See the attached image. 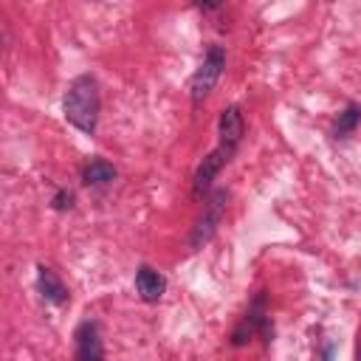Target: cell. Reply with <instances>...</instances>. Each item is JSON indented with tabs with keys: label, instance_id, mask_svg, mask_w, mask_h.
Here are the masks:
<instances>
[{
	"label": "cell",
	"instance_id": "obj_5",
	"mask_svg": "<svg viewBox=\"0 0 361 361\" xmlns=\"http://www.w3.org/2000/svg\"><path fill=\"white\" fill-rule=\"evenodd\" d=\"M243 133H245V121H243V113L240 107H226L220 113V124H217V135H220V147H226L228 152L237 149V144L243 141Z\"/></svg>",
	"mask_w": 361,
	"mask_h": 361
},
{
	"label": "cell",
	"instance_id": "obj_10",
	"mask_svg": "<svg viewBox=\"0 0 361 361\" xmlns=\"http://www.w3.org/2000/svg\"><path fill=\"white\" fill-rule=\"evenodd\" d=\"M358 121H361V104H347V107L338 113V118H336L333 135H336V138H347V135L358 127Z\"/></svg>",
	"mask_w": 361,
	"mask_h": 361
},
{
	"label": "cell",
	"instance_id": "obj_6",
	"mask_svg": "<svg viewBox=\"0 0 361 361\" xmlns=\"http://www.w3.org/2000/svg\"><path fill=\"white\" fill-rule=\"evenodd\" d=\"M164 290H166V279H164V274H158L155 268H149V265H141L138 271H135V293H138V299L141 302H158L161 296H164Z\"/></svg>",
	"mask_w": 361,
	"mask_h": 361
},
{
	"label": "cell",
	"instance_id": "obj_9",
	"mask_svg": "<svg viewBox=\"0 0 361 361\" xmlns=\"http://www.w3.org/2000/svg\"><path fill=\"white\" fill-rule=\"evenodd\" d=\"M82 178H85L87 186H104V183H110V180L116 178V169H113V164H107V161H102V158H93V161L85 166Z\"/></svg>",
	"mask_w": 361,
	"mask_h": 361
},
{
	"label": "cell",
	"instance_id": "obj_2",
	"mask_svg": "<svg viewBox=\"0 0 361 361\" xmlns=\"http://www.w3.org/2000/svg\"><path fill=\"white\" fill-rule=\"evenodd\" d=\"M223 68H226V51H223L220 45H212V48L206 51V56H203L200 68L195 71L192 82H189V96H192V104H200V102H203V99L212 93V87L217 85V79H220Z\"/></svg>",
	"mask_w": 361,
	"mask_h": 361
},
{
	"label": "cell",
	"instance_id": "obj_7",
	"mask_svg": "<svg viewBox=\"0 0 361 361\" xmlns=\"http://www.w3.org/2000/svg\"><path fill=\"white\" fill-rule=\"evenodd\" d=\"M76 355L79 361H102V338H99V330L93 322H85L79 324L76 330Z\"/></svg>",
	"mask_w": 361,
	"mask_h": 361
},
{
	"label": "cell",
	"instance_id": "obj_11",
	"mask_svg": "<svg viewBox=\"0 0 361 361\" xmlns=\"http://www.w3.org/2000/svg\"><path fill=\"white\" fill-rule=\"evenodd\" d=\"M71 203H73V195L71 192H56L54 195V209H59V212H65V209H71Z\"/></svg>",
	"mask_w": 361,
	"mask_h": 361
},
{
	"label": "cell",
	"instance_id": "obj_8",
	"mask_svg": "<svg viewBox=\"0 0 361 361\" xmlns=\"http://www.w3.org/2000/svg\"><path fill=\"white\" fill-rule=\"evenodd\" d=\"M37 288H39L42 299L51 302V305H65V302H68V288H65L62 279H59L51 268H45V265L37 268Z\"/></svg>",
	"mask_w": 361,
	"mask_h": 361
},
{
	"label": "cell",
	"instance_id": "obj_1",
	"mask_svg": "<svg viewBox=\"0 0 361 361\" xmlns=\"http://www.w3.org/2000/svg\"><path fill=\"white\" fill-rule=\"evenodd\" d=\"M65 118L85 135H93L99 127V85L93 76H76L68 85V93L62 99Z\"/></svg>",
	"mask_w": 361,
	"mask_h": 361
},
{
	"label": "cell",
	"instance_id": "obj_4",
	"mask_svg": "<svg viewBox=\"0 0 361 361\" xmlns=\"http://www.w3.org/2000/svg\"><path fill=\"white\" fill-rule=\"evenodd\" d=\"M234 152H228L226 147H214L200 164H197V169H195V178H192V195L195 197H203L206 192H209V186L214 183V178H217V172L228 164V158H231Z\"/></svg>",
	"mask_w": 361,
	"mask_h": 361
},
{
	"label": "cell",
	"instance_id": "obj_3",
	"mask_svg": "<svg viewBox=\"0 0 361 361\" xmlns=\"http://www.w3.org/2000/svg\"><path fill=\"white\" fill-rule=\"evenodd\" d=\"M226 203H228V192L226 189H214L206 197L203 214H200V220H197V226H195V231L189 237V245L192 248H203L214 237V231H217V226H220V220L226 214Z\"/></svg>",
	"mask_w": 361,
	"mask_h": 361
}]
</instances>
